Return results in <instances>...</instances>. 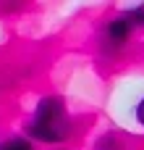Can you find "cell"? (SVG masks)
Instances as JSON below:
<instances>
[{"instance_id": "cell-2", "label": "cell", "mask_w": 144, "mask_h": 150, "mask_svg": "<svg viewBox=\"0 0 144 150\" xmlns=\"http://www.w3.org/2000/svg\"><path fill=\"white\" fill-rule=\"evenodd\" d=\"M131 32H134V24L129 21V16H126V13H123V16H118V18H113V21L108 24V29H105L108 42H110V45H115V47L126 45V42H129V37H131Z\"/></svg>"}, {"instance_id": "cell-5", "label": "cell", "mask_w": 144, "mask_h": 150, "mask_svg": "<svg viewBox=\"0 0 144 150\" xmlns=\"http://www.w3.org/2000/svg\"><path fill=\"white\" fill-rule=\"evenodd\" d=\"M134 116H136V121H139V127H144V98L136 103V108H134Z\"/></svg>"}, {"instance_id": "cell-3", "label": "cell", "mask_w": 144, "mask_h": 150, "mask_svg": "<svg viewBox=\"0 0 144 150\" xmlns=\"http://www.w3.org/2000/svg\"><path fill=\"white\" fill-rule=\"evenodd\" d=\"M0 150H34V148H31V142L24 140V137H10L8 142L0 145Z\"/></svg>"}, {"instance_id": "cell-1", "label": "cell", "mask_w": 144, "mask_h": 150, "mask_svg": "<svg viewBox=\"0 0 144 150\" xmlns=\"http://www.w3.org/2000/svg\"><path fill=\"white\" fill-rule=\"evenodd\" d=\"M29 134L39 142H63L71 137V119L60 98H42L37 103L34 119L29 121Z\"/></svg>"}, {"instance_id": "cell-4", "label": "cell", "mask_w": 144, "mask_h": 150, "mask_svg": "<svg viewBox=\"0 0 144 150\" xmlns=\"http://www.w3.org/2000/svg\"><path fill=\"white\" fill-rule=\"evenodd\" d=\"M126 16H129V21H131L134 26H144V5H134V8H129Z\"/></svg>"}]
</instances>
